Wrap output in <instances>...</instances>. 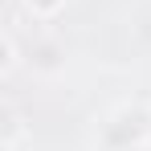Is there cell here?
Segmentation results:
<instances>
[{"label": "cell", "instance_id": "cell-3", "mask_svg": "<svg viewBox=\"0 0 151 151\" xmlns=\"http://www.w3.org/2000/svg\"><path fill=\"white\" fill-rule=\"evenodd\" d=\"M21 4H25L29 17H37V21H53V17L65 8V0H21Z\"/></svg>", "mask_w": 151, "mask_h": 151}, {"label": "cell", "instance_id": "cell-4", "mask_svg": "<svg viewBox=\"0 0 151 151\" xmlns=\"http://www.w3.org/2000/svg\"><path fill=\"white\" fill-rule=\"evenodd\" d=\"M0 45H4V74H12V65H17V41L4 33V41H0Z\"/></svg>", "mask_w": 151, "mask_h": 151}, {"label": "cell", "instance_id": "cell-1", "mask_svg": "<svg viewBox=\"0 0 151 151\" xmlns=\"http://www.w3.org/2000/svg\"><path fill=\"white\" fill-rule=\"evenodd\" d=\"M151 135V110L143 106V102H123L110 119H106V127H102V139L110 143V147H139V143H147Z\"/></svg>", "mask_w": 151, "mask_h": 151}, {"label": "cell", "instance_id": "cell-2", "mask_svg": "<svg viewBox=\"0 0 151 151\" xmlns=\"http://www.w3.org/2000/svg\"><path fill=\"white\" fill-rule=\"evenodd\" d=\"M4 123H0V147L4 151H21V143L29 139V127L21 119V110L17 106H4V114H0Z\"/></svg>", "mask_w": 151, "mask_h": 151}]
</instances>
